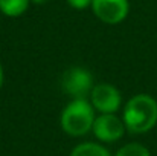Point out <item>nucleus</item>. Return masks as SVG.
<instances>
[{"instance_id": "1", "label": "nucleus", "mask_w": 157, "mask_h": 156, "mask_svg": "<svg viewBox=\"0 0 157 156\" xmlns=\"http://www.w3.org/2000/svg\"><path fill=\"white\" fill-rule=\"evenodd\" d=\"M124 124L130 133H147L157 122V101L147 94L130 98L124 109Z\"/></svg>"}, {"instance_id": "2", "label": "nucleus", "mask_w": 157, "mask_h": 156, "mask_svg": "<svg viewBox=\"0 0 157 156\" xmlns=\"http://www.w3.org/2000/svg\"><path fill=\"white\" fill-rule=\"evenodd\" d=\"M95 109L87 100H72L61 112L59 124L70 136H82L93 129Z\"/></svg>"}, {"instance_id": "3", "label": "nucleus", "mask_w": 157, "mask_h": 156, "mask_svg": "<svg viewBox=\"0 0 157 156\" xmlns=\"http://www.w3.org/2000/svg\"><path fill=\"white\" fill-rule=\"evenodd\" d=\"M61 86L64 92L73 100H87L95 87L93 75L86 67L73 66L63 74Z\"/></svg>"}, {"instance_id": "4", "label": "nucleus", "mask_w": 157, "mask_h": 156, "mask_svg": "<svg viewBox=\"0 0 157 156\" xmlns=\"http://www.w3.org/2000/svg\"><path fill=\"white\" fill-rule=\"evenodd\" d=\"M122 103L121 92L108 84V83H99L95 84L92 94H90V104L93 106L95 110L101 113H114L119 110Z\"/></svg>"}, {"instance_id": "5", "label": "nucleus", "mask_w": 157, "mask_h": 156, "mask_svg": "<svg viewBox=\"0 0 157 156\" xmlns=\"http://www.w3.org/2000/svg\"><path fill=\"white\" fill-rule=\"evenodd\" d=\"M95 15L107 25H117L125 20L130 11L128 0H92Z\"/></svg>"}, {"instance_id": "6", "label": "nucleus", "mask_w": 157, "mask_h": 156, "mask_svg": "<svg viewBox=\"0 0 157 156\" xmlns=\"http://www.w3.org/2000/svg\"><path fill=\"white\" fill-rule=\"evenodd\" d=\"M93 135L102 142H114L121 139L125 133V124L114 113H101L95 118L93 122Z\"/></svg>"}, {"instance_id": "7", "label": "nucleus", "mask_w": 157, "mask_h": 156, "mask_svg": "<svg viewBox=\"0 0 157 156\" xmlns=\"http://www.w3.org/2000/svg\"><path fill=\"white\" fill-rule=\"evenodd\" d=\"M70 156H111L110 152L104 146L96 144V142H82L78 144L72 152Z\"/></svg>"}, {"instance_id": "8", "label": "nucleus", "mask_w": 157, "mask_h": 156, "mask_svg": "<svg viewBox=\"0 0 157 156\" xmlns=\"http://www.w3.org/2000/svg\"><path fill=\"white\" fill-rule=\"evenodd\" d=\"M31 0H0V11L8 17H18L26 12Z\"/></svg>"}, {"instance_id": "9", "label": "nucleus", "mask_w": 157, "mask_h": 156, "mask_svg": "<svg viewBox=\"0 0 157 156\" xmlns=\"http://www.w3.org/2000/svg\"><path fill=\"white\" fill-rule=\"evenodd\" d=\"M114 156H151V153L142 144L130 142V144H125L124 147H121Z\"/></svg>"}, {"instance_id": "10", "label": "nucleus", "mask_w": 157, "mask_h": 156, "mask_svg": "<svg viewBox=\"0 0 157 156\" xmlns=\"http://www.w3.org/2000/svg\"><path fill=\"white\" fill-rule=\"evenodd\" d=\"M67 3L73 9H86L87 6H92V0H67Z\"/></svg>"}, {"instance_id": "11", "label": "nucleus", "mask_w": 157, "mask_h": 156, "mask_svg": "<svg viewBox=\"0 0 157 156\" xmlns=\"http://www.w3.org/2000/svg\"><path fill=\"white\" fill-rule=\"evenodd\" d=\"M3 81H5V74H3V67H2V64H0V89H2V86H3Z\"/></svg>"}, {"instance_id": "12", "label": "nucleus", "mask_w": 157, "mask_h": 156, "mask_svg": "<svg viewBox=\"0 0 157 156\" xmlns=\"http://www.w3.org/2000/svg\"><path fill=\"white\" fill-rule=\"evenodd\" d=\"M32 3H35V5H44V3H48L49 0H31Z\"/></svg>"}]
</instances>
